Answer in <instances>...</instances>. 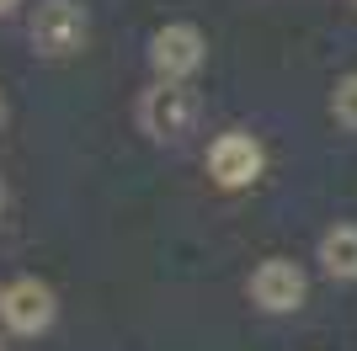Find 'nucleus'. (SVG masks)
Segmentation results:
<instances>
[{"label":"nucleus","instance_id":"f257e3e1","mask_svg":"<svg viewBox=\"0 0 357 351\" xmlns=\"http://www.w3.org/2000/svg\"><path fill=\"white\" fill-rule=\"evenodd\" d=\"M197 112H203V102H197V91H187L181 80H160L155 91H144V102H139V128L149 133V139H187V133L197 128Z\"/></svg>","mask_w":357,"mask_h":351},{"label":"nucleus","instance_id":"f03ea898","mask_svg":"<svg viewBox=\"0 0 357 351\" xmlns=\"http://www.w3.org/2000/svg\"><path fill=\"white\" fill-rule=\"evenodd\" d=\"M203 54H208V43L192 22H171L149 38V64H155L160 80H192L203 70Z\"/></svg>","mask_w":357,"mask_h":351},{"label":"nucleus","instance_id":"7ed1b4c3","mask_svg":"<svg viewBox=\"0 0 357 351\" xmlns=\"http://www.w3.org/2000/svg\"><path fill=\"white\" fill-rule=\"evenodd\" d=\"M86 43V11L75 0H43L32 11V48L48 58H64Z\"/></svg>","mask_w":357,"mask_h":351},{"label":"nucleus","instance_id":"20e7f679","mask_svg":"<svg viewBox=\"0 0 357 351\" xmlns=\"http://www.w3.org/2000/svg\"><path fill=\"white\" fill-rule=\"evenodd\" d=\"M251 298L267 314H294L304 298H310V277H304V266L298 261H283V256H272L251 272Z\"/></svg>","mask_w":357,"mask_h":351},{"label":"nucleus","instance_id":"39448f33","mask_svg":"<svg viewBox=\"0 0 357 351\" xmlns=\"http://www.w3.org/2000/svg\"><path fill=\"white\" fill-rule=\"evenodd\" d=\"M0 314H6V325H11L16 336H38V330H48V325H54L59 304H54V288H48V282L22 277V282H11V288H6Z\"/></svg>","mask_w":357,"mask_h":351},{"label":"nucleus","instance_id":"423d86ee","mask_svg":"<svg viewBox=\"0 0 357 351\" xmlns=\"http://www.w3.org/2000/svg\"><path fill=\"white\" fill-rule=\"evenodd\" d=\"M208 176L219 187H251L261 176V144L251 133H219L208 149Z\"/></svg>","mask_w":357,"mask_h":351},{"label":"nucleus","instance_id":"0eeeda50","mask_svg":"<svg viewBox=\"0 0 357 351\" xmlns=\"http://www.w3.org/2000/svg\"><path fill=\"white\" fill-rule=\"evenodd\" d=\"M320 266L336 282H357V224H336L320 234Z\"/></svg>","mask_w":357,"mask_h":351},{"label":"nucleus","instance_id":"6e6552de","mask_svg":"<svg viewBox=\"0 0 357 351\" xmlns=\"http://www.w3.org/2000/svg\"><path fill=\"white\" fill-rule=\"evenodd\" d=\"M331 112H336V123H342V128L357 133V75L336 80V91H331Z\"/></svg>","mask_w":357,"mask_h":351},{"label":"nucleus","instance_id":"1a4fd4ad","mask_svg":"<svg viewBox=\"0 0 357 351\" xmlns=\"http://www.w3.org/2000/svg\"><path fill=\"white\" fill-rule=\"evenodd\" d=\"M6 11H16V0H0V16H6Z\"/></svg>","mask_w":357,"mask_h":351},{"label":"nucleus","instance_id":"9d476101","mask_svg":"<svg viewBox=\"0 0 357 351\" xmlns=\"http://www.w3.org/2000/svg\"><path fill=\"white\" fill-rule=\"evenodd\" d=\"M0 298H6V288H0Z\"/></svg>","mask_w":357,"mask_h":351},{"label":"nucleus","instance_id":"9b49d317","mask_svg":"<svg viewBox=\"0 0 357 351\" xmlns=\"http://www.w3.org/2000/svg\"><path fill=\"white\" fill-rule=\"evenodd\" d=\"M0 117H6V107H0Z\"/></svg>","mask_w":357,"mask_h":351}]
</instances>
